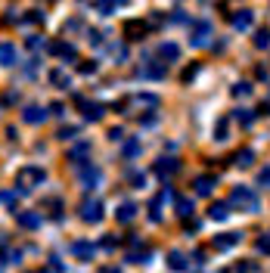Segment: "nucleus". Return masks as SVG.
I'll use <instances>...</instances> for the list:
<instances>
[{
    "label": "nucleus",
    "instance_id": "1",
    "mask_svg": "<svg viewBox=\"0 0 270 273\" xmlns=\"http://www.w3.org/2000/svg\"><path fill=\"white\" fill-rule=\"evenodd\" d=\"M230 205L239 211H258V196L251 193L248 187H233L230 193Z\"/></svg>",
    "mask_w": 270,
    "mask_h": 273
},
{
    "label": "nucleus",
    "instance_id": "2",
    "mask_svg": "<svg viewBox=\"0 0 270 273\" xmlns=\"http://www.w3.org/2000/svg\"><path fill=\"white\" fill-rule=\"evenodd\" d=\"M44 168H38V165H25V168H19V174H16V187H22V190H31V187H38V184H44Z\"/></svg>",
    "mask_w": 270,
    "mask_h": 273
},
{
    "label": "nucleus",
    "instance_id": "3",
    "mask_svg": "<svg viewBox=\"0 0 270 273\" xmlns=\"http://www.w3.org/2000/svg\"><path fill=\"white\" fill-rule=\"evenodd\" d=\"M81 221H87V224L103 221V202L100 199H84L81 202Z\"/></svg>",
    "mask_w": 270,
    "mask_h": 273
},
{
    "label": "nucleus",
    "instance_id": "4",
    "mask_svg": "<svg viewBox=\"0 0 270 273\" xmlns=\"http://www.w3.org/2000/svg\"><path fill=\"white\" fill-rule=\"evenodd\" d=\"M208 38H211V25H208V22H193V28H190V44H193V47H202V44H208Z\"/></svg>",
    "mask_w": 270,
    "mask_h": 273
},
{
    "label": "nucleus",
    "instance_id": "5",
    "mask_svg": "<svg viewBox=\"0 0 270 273\" xmlns=\"http://www.w3.org/2000/svg\"><path fill=\"white\" fill-rule=\"evenodd\" d=\"M90 152H94V143H90V140H81V143H75V146L68 149V161H75V165H84Z\"/></svg>",
    "mask_w": 270,
    "mask_h": 273
},
{
    "label": "nucleus",
    "instance_id": "6",
    "mask_svg": "<svg viewBox=\"0 0 270 273\" xmlns=\"http://www.w3.org/2000/svg\"><path fill=\"white\" fill-rule=\"evenodd\" d=\"M177 171H180V161H177V158H158V161H155V174H158L161 180L174 177Z\"/></svg>",
    "mask_w": 270,
    "mask_h": 273
},
{
    "label": "nucleus",
    "instance_id": "7",
    "mask_svg": "<svg viewBox=\"0 0 270 273\" xmlns=\"http://www.w3.org/2000/svg\"><path fill=\"white\" fill-rule=\"evenodd\" d=\"M137 75H140V78H165V62L149 59V62H143V65L137 68Z\"/></svg>",
    "mask_w": 270,
    "mask_h": 273
},
{
    "label": "nucleus",
    "instance_id": "8",
    "mask_svg": "<svg viewBox=\"0 0 270 273\" xmlns=\"http://www.w3.org/2000/svg\"><path fill=\"white\" fill-rule=\"evenodd\" d=\"M168 199H174V193H171V190H161L152 202H149V217H152V221H161V205H165Z\"/></svg>",
    "mask_w": 270,
    "mask_h": 273
},
{
    "label": "nucleus",
    "instance_id": "9",
    "mask_svg": "<svg viewBox=\"0 0 270 273\" xmlns=\"http://www.w3.org/2000/svg\"><path fill=\"white\" fill-rule=\"evenodd\" d=\"M149 31V25L146 22H140V19H131L128 25H124V38H128V41H140L143 38V34H146Z\"/></svg>",
    "mask_w": 270,
    "mask_h": 273
},
{
    "label": "nucleus",
    "instance_id": "10",
    "mask_svg": "<svg viewBox=\"0 0 270 273\" xmlns=\"http://www.w3.org/2000/svg\"><path fill=\"white\" fill-rule=\"evenodd\" d=\"M75 103L84 109L87 121H100V118H103V106H100V103H87V100H81V97H75Z\"/></svg>",
    "mask_w": 270,
    "mask_h": 273
},
{
    "label": "nucleus",
    "instance_id": "11",
    "mask_svg": "<svg viewBox=\"0 0 270 273\" xmlns=\"http://www.w3.org/2000/svg\"><path fill=\"white\" fill-rule=\"evenodd\" d=\"M251 22H255V13H251V10H239L236 16H233V28H236V31H248Z\"/></svg>",
    "mask_w": 270,
    "mask_h": 273
},
{
    "label": "nucleus",
    "instance_id": "12",
    "mask_svg": "<svg viewBox=\"0 0 270 273\" xmlns=\"http://www.w3.org/2000/svg\"><path fill=\"white\" fill-rule=\"evenodd\" d=\"M158 59H171V62H177L180 59V47L177 44H171V41H165V44H158Z\"/></svg>",
    "mask_w": 270,
    "mask_h": 273
},
{
    "label": "nucleus",
    "instance_id": "13",
    "mask_svg": "<svg viewBox=\"0 0 270 273\" xmlns=\"http://www.w3.org/2000/svg\"><path fill=\"white\" fill-rule=\"evenodd\" d=\"M56 56H62V59H78V50H75V44H65V41H56L50 47Z\"/></svg>",
    "mask_w": 270,
    "mask_h": 273
},
{
    "label": "nucleus",
    "instance_id": "14",
    "mask_svg": "<svg viewBox=\"0 0 270 273\" xmlns=\"http://www.w3.org/2000/svg\"><path fill=\"white\" fill-rule=\"evenodd\" d=\"M214 187H218V177H214V174H205V177L196 180V193H199V196H211Z\"/></svg>",
    "mask_w": 270,
    "mask_h": 273
},
{
    "label": "nucleus",
    "instance_id": "15",
    "mask_svg": "<svg viewBox=\"0 0 270 273\" xmlns=\"http://www.w3.org/2000/svg\"><path fill=\"white\" fill-rule=\"evenodd\" d=\"M22 121H28V124H41V121H47V112L41 106H28L25 112H22Z\"/></svg>",
    "mask_w": 270,
    "mask_h": 273
},
{
    "label": "nucleus",
    "instance_id": "16",
    "mask_svg": "<svg viewBox=\"0 0 270 273\" xmlns=\"http://www.w3.org/2000/svg\"><path fill=\"white\" fill-rule=\"evenodd\" d=\"M50 84H56L59 90H68V87H71L68 71H65V68H53V71H50Z\"/></svg>",
    "mask_w": 270,
    "mask_h": 273
},
{
    "label": "nucleus",
    "instance_id": "17",
    "mask_svg": "<svg viewBox=\"0 0 270 273\" xmlns=\"http://www.w3.org/2000/svg\"><path fill=\"white\" fill-rule=\"evenodd\" d=\"M81 168V180H84V190H90L100 180V168H94V165H78Z\"/></svg>",
    "mask_w": 270,
    "mask_h": 273
},
{
    "label": "nucleus",
    "instance_id": "18",
    "mask_svg": "<svg viewBox=\"0 0 270 273\" xmlns=\"http://www.w3.org/2000/svg\"><path fill=\"white\" fill-rule=\"evenodd\" d=\"M236 242H239V233H221V236H214V248H221V251L233 248Z\"/></svg>",
    "mask_w": 270,
    "mask_h": 273
},
{
    "label": "nucleus",
    "instance_id": "19",
    "mask_svg": "<svg viewBox=\"0 0 270 273\" xmlns=\"http://www.w3.org/2000/svg\"><path fill=\"white\" fill-rule=\"evenodd\" d=\"M168 267L177 270V273H184L187 270V254L184 251H168Z\"/></svg>",
    "mask_w": 270,
    "mask_h": 273
},
{
    "label": "nucleus",
    "instance_id": "20",
    "mask_svg": "<svg viewBox=\"0 0 270 273\" xmlns=\"http://www.w3.org/2000/svg\"><path fill=\"white\" fill-rule=\"evenodd\" d=\"M115 217H118L121 224H131L134 217H137V205H134V202H124V205H121V208L115 211Z\"/></svg>",
    "mask_w": 270,
    "mask_h": 273
},
{
    "label": "nucleus",
    "instance_id": "21",
    "mask_svg": "<svg viewBox=\"0 0 270 273\" xmlns=\"http://www.w3.org/2000/svg\"><path fill=\"white\" fill-rule=\"evenodd\" d=\"M16 221H19L22 227H28V230L41 227V217H38V214H31V211H16Z\"/></svg>",
    "mask_w": 270,
    "mask_h": 273
},
{
    "label": "nucleus",
    "instance_id": "22",
    "mask_svg": "<svg viewBox=\"0 0 270 273\" xmlns=\"http://www.w3.org/2000/svg\"><path fill=\"white\" fill-rule=\"evenodd\" d=\"M227 214H230V205H227V202H214V205L208 208V217H211V221H224Z\"/></svg>",
    "mask_w": 270,
    "mask_h": 273
},
{
    "label": "nucleus",
    "instance_id": "23",
    "mask_svg": "<svg viewBox=\"0 0 270 273\" xmlns=\"http://www.w3.org/2000/svg\"><path fill=\"white\" fill-rule=\"evenodd\" d=\"M13 62H16V47L0 44V65H13Z\"/></svg>",
    "mask_w": 270,
    "mask_h": 273
},
{
    "label": "nucleus",
    "instance_id": "24",
    "mask_svg": "<svg viewBox=\"0 0 270 273\" xmlns=\"http://www.w3.org/2000/svg\"><path fill=\"white\" fill-rule=\"evenodd\" d=\"M236 121L242 127H251V124H255V112H251V109H236Z\"/></svg>",
    "mask_w": 270,
    "mask_h": 273
},
{
    "label": "nucleus",
    "instance_id": "25",
    "mask_svg": "<svg viewBox=\"0 0 270 273\" xmlns=\"http://www.w3.org/2000/svg\"><path fill=\"white\" fill-rule=\"evenodd\" d=\"M233 161H236L239 168H248L251 161H255V152H251V149H239V152H236V158H233Z\"/></svg>",
    "mask_w": 270,
    "mask_h": 273
},
{
    "label": "nucleus",
    "instance_id": "26",
    "mask_svg": "<svg viewBox=\"0 0 270 273\" xmlns=\"http://www.w3.org/2000/svg\"><path fill=\"white\" fill-rule=\"evenodd\" d=\"M255 47H258V50H267V47H270V28L255 31Z\"/></svg>",
    "mask_w": 270,
    "mask_h": 273
},
{
    "label": "nucleus",
    "instance_id": "27",
    "mask_svg": "<svg viewBox=\"0 0 270 273\" xmlns=\"http://www.w3.org/2000/svg\"><path fill=\"white\" fill-rule=\"evenodd\" d=\"M71 254H78V258H90V254H94V245H90V242H75V245H71Z\"/></svg>",
    "mask_w": 270,
    "mask_h": 273
},
{
    "label": "nucleus",
    "instance_id": "28",
    "mask_svg": "<svg viewBox=\"0 0 270 273\" xmlns=\"http://www.w3.org/2000/svg\"><path fill=\"white\" fill-rule=\"evenodd\" d=\"M177 214L180 217H190L193 214V202H190V199H177Z\"/></svg>",
    "mask_w": 270,
    "mask_h": 273
},
{
    "label": "nucleus",
    "instance_id": "29",
    "mask_svg": "<svg viewBox=\"0 0 270 273\" xmlns=\"http://www.w3.org/2000/svg\"><path fill=\"white\" fill-rule=\"evenodd\" d=\"M233 97H248L251 94V84H245V81H239V84H233V90H230Z\"/></svg>",
    "mask_w": 270,
    "mask_h": 273
},
{
    "label": "nucleus",
    "instance_id": "30",
    "mask_svg": "<svg viewBox=\"0 0 270 273\" xmlns=\"http://www.w3.org/2000/svg\"><path fill=\"white\" fill-rule=\"evenodd\" d=\"M118 4H121V0H100L97 7H100V13H103V16H109V13H112V10H115Z\"/></svg>",
    "mask_w": 270,
    "mask_h": 273
},
{
    "label": "nucleus",
    "instance_id": "31",
    "mask_svg": "<svg viewBox=\"0 0 270 273\" xmlns=\"http://www.w3.org/2000/svg\"><path fill=\"white\" fill-rule=\"evenodd\" d=\"M140 152V143L137 140H128V143H124V155H128V158H134Z\"/></svg>",
    "mask_w": 270,
    "mask_h": 273
},
{
    "label": "nucleus",
    "instance_id": "32",
    "mask_svg": "<svg viewBox=\"0 0 270 273\" xmlns=\"http://www.w3.org/2000/svg\"><path fill=\"white\" fill-rule=\"evenodd\" d=\"M214 137H218V140H227V118L218 121V127H214Z\"/></svg>",
    "mask_w": 270,
    "mask_h": 273
},
{
    "label": "nucleus",
    "instance_id": "33",
    "mask_svg": "<svg viewBox=\"0 0 270 273\" xmlns=\"http://www.w3.org/2000/svg\"><path fill=\"white\" fill-rule=\"evenodd\" d=\"M258 251H261V254H270V236H261V239H258Z\"/></svg>",
    "mask_w": 270,
    "mask_h": 273
},
{
    "label": "nucleus",
    "instance_id": "34",
    "mask_svg": "<svg viewBox=\"0 0 270 273\" xmlns=\"http://www.w3.org/2000/svg\"><path fill=\"white\" fill-rule=\"evenodd\" d=\"M78 71H81V75H94V71H97V62H81Z\"/></svg>",
    "mask_w": 270,
    "mask_h": 273
},
{
    "label": "nucleus",
    "instance_id": "35",
    "mask_svg": "<svg viewBox=\"0 0 270 273\" xmlns=\"http://www.w3.org/2000/svg\"><path fill=\"white\" fill-rule=\"evenodd\" d=\"M258 184H261V187H270V168H264V171L258 174Z\"/></svg>",
    "mask_w": 270,
    "mask_h": 273
},
{
    "label": "nucleus",
    "instance_id": "36",
    "mask_svg": "<svg viewBox=\"0 0 270 273\" xmlns=\"http://www.w3.org/2000/svg\"><path fill=\"white\" fill-rule=\"evenodd\" d=\"M75 134H78V127H62V131H59V137H62V140H71Z\"/></svg>",
    "mask_w": 270,
    "mask_h": 273
},
{
    "label": "nucleus",
    "instance_id": "37",
    "mask_svg": "<svg viewBox=\"0 0 270 273\" xmlns=\"http://www.w3.org/2000/svg\"><path fill=\"white\" fill-rule=\"evenodd\" d=\"M109 137H112L115 143H121V140H124V131H121V127H112V131H109Z\"/></svg>",
    "mask_w": 270,
    "mask_h": 273
},
{
    "label": "nucleus",
    "instance_id": "38",
    "mask_svg": "<svg viewBox=\"0 0 270 273\" xmlns=\"http://www.w3.org/2000/svg\"><path fill=\"white\" fill-rule=\"evenodd\" d=\"M128 180H131V184H134V187H143V184H146V177H143V174H131Z\"/></svg>",
    "mask_w": 270,
    "mask_h": 273
},
{
    "label": "nucleus",
    "instance_id": "39",
    "mask_svg": "<svg viewBox=\"0 0 270 273\" xmlns=\"http://www.w3.org/2000/svg\"><path fill=\"white\" fill-rule=\"evenodd\" d=\"M196 71H199V65H190V68L184 71V81H193V78H196Z\"/></svg>",
    "mask_w": 270,
    "mask_h": 273
},
{
    "label": "nucleus",
    "instance_id": "40",
    "mask_svg": "<svg viewBox=\"0 0 270 273\" xmlns=\"http://www.w3.org/2000/svg\"><path fill=\"white\" fill-rule=\"evenodd\" d=\"M255 270H258L255 264H239V267H236V273H255Z\"/></svg>",
    "mask_w": 270,
    "mask_h": 273
},
{
    "label": "nucleus",
    "instance_id": "41",
    "mask_svg": "<svg viewBox=\"0 0 270 273\" xmlns=\"http://www.w3.org/2000/svg\"><path fill=\"white\" fill-rule=\"evenodd\" d=\"M28 47H31V50H41L44 41H41V38H28Z\"/></svg>",
    "mask_w": 270,
    "mask_h": 273
},
{
    "label": "nucleus",
    "instance_id": "42",
    "mask_svg": "<svg viewBox=\"0 0 270 273\" xmlns=\"http://www.w3.org/2000/svg\"><path fill=\"white\" fill-rule=\"evenodd\" d=\"M87 41H90V44H100V41H103V34H100V31H90V38H87Z\"/></svg>",
    "mask_w": 270,
    "mask_h": 273
},
{
    "label": "nucleus",
    "instance_id": "43",
    "mask_svg": "<svg viewBox=\"0 0 270 273\" xmlns=\"http://www.w3.org/2000/svg\"><path fill=\"white\" fill-rule=\"evenodd\" d=\"M258 115H270V103H261V112Z\"/></svg>",
    "mask_w": 270,
    "mask_h": 273
},
{
    "label": "nucleus",
    "instance_id": "44",
    "mask_svg": "<svg viewBox=\"0 0 270 273\" xmlns=\"http://www.w3.org/2000/svg\"><path fill=\"white\" fill-rule=\"evenodd\" d=\"M103 273H121V270H115V267H106V270H103Z\"/></svg>",
    "mask_w": 270,
    "mask_h": 273
},
{
    "label": "nucleus",
    "instance_id": "45",
    "mask_svg": "<svg viewBox=\"0 0 270 273\" xmlns=\"http://www.w3.org/2000/svg\"><path fill=\"white\" fill-rule=\"evenodd\" d=\"M31 273H44V270H31Z\"/></svg>",
    "mask_w": 270,
    "mask_h": 273
}]
</instances>
